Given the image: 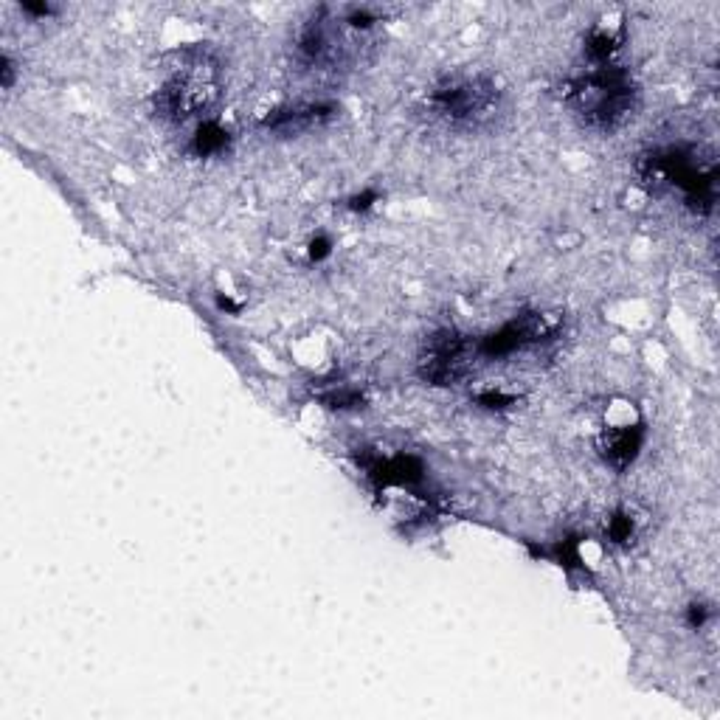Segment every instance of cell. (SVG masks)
Here are the masks:
<instances>
[{
  "label": "cell",
  "mask_w": 720,
  "mask_h": 720,
  "mask_svg": "<svg viewBox=\"0 0 720 720\" xmlns=\"http://www.w3.org/2000/svg\"><path fill=\"white\" fill-rule=\"evenodd\" d=\"M220 65L206 48H192L155 93V113L169 124L206 121L220 102Z\"/></svg>",
  "instance_id": "7a4b0ae2"
},
{
  "label": "cell",
  "mask_w": 720,
  "mask_h": 720,
  "mask_svg": "<svg viewBox=\"0 0 720 720\" xmlns=\"http://www.w3.org/2000/svg\"><path fill=\"white\" fill-rule=\"evenodd\" d=\"M324 403L330 405V408H363V394L360 391H330L327 397H324Z\"/></svg>",
  "instance_id": "4fadbf2b"
},
{
  "label": "cell",
  "mask_w": 720,
  "mask_h": 720,
  "mask_svg": "<svg viewBox=\"0 0 720 720\" xmlns=\"http://www.w3.org/2000/svg\"><path fill=\"white\" fill-rule=\"evenodd\" d=\"M625 43V29H591V34L585 37V57L594 62V65H611L614 54Z\"/></svg>",
  "instance_id": "30bf717a"
},
{
  "label": "cell",
  "mask_w": 720,
  "mask_h": 720,
  "mask_svg": "<svg viewBox=\"0 0 720 720\" xmlns=\"http://www.w3.org/2000/svg\"><path fill=\"white\" fill-rule=\"evenodd\" d=\"M330 254H332V240L330 237H324V234H318V237L310 240V245H307L310 262H324V259H330Z\"/></svg>",
  "instance_id": "5bb4252c"
},
{
  "label": "cell",
  "mask_w": 720,
  "mask_h": 720,
  "mask_svg": "<svg viewBox=\"0 0 720 720\" xmlns=\"http://www.w3.org/2000/svg\"><path fill=\"white\" fill-rule=\"evenodd\" d=\"M476 405L481 408H487V411H504V408H512V405H518V397H512V394H504V391H481L476 394Z\"/></svg>",
  "instance_id": "7c38bea8"
},
{
  "label": "cell",
  "mask_w": 720,
  "mask_h": 720,
  "mask_svg": "<svg viewBox=\"0 0 720 720\" xmlns=\"http://www.w3.org/2000/svg\"><path fill=\"white\" fill-rule=\"evenodd\" d=\"M546 338V324L540 315H515L504 327L484 335L476 344V355L487 360L510 358L526 346L540 344Z\"/></svg>",
  "instance_id": "8992f818"
},
{
  "label": "cell",
  "mask_w": 720,
  "mask_h": 720,
  "mask_svg": "<svg viewBox=\"0 0 720 720\" xmlns=\"http://www.w3.org/2000/svg\"><path fill=\"white\" fill-rule=\"evenodd\" d=\"M425 110L448 130H476L501 110V88L484 74L445 76L428 90Z\"/></svg>",
  "instance_id": "277c9868"
},
{
  "label": "cell",
  "mask_w": 720,
  "mask_h": 720,
  "mask_svg": "<svg viewBox=\"0 0 720 720\" xmlns=\"http://www.w3.org/2000/svg\"><path fill=\"white\" fill-rule=\"evenodd\" d=\"M709 616H712L709 605H704V602H692L690 608H687V625H690L692 630H701L706 622H709Z\"/></svg>",
  "instance_id": "9a60e30c"
},
{
  "label": "cell",
  "mask_w": 720,
  "mask_h": 720,
  "mask_svg": "<svg viewBox=\"0 0 720 720\" xmlns=\"http://www.w3.org/2000/svg\"><path fill=\"white\" fill-rule=\"evenodd\" d=\"M377 200H380V192H375V189H366V192H360V195L352 197L346 209H349V211H358V214H363V211L375 209Z\"/></svg>",
  "instance_id": "2e32d148"
},
{
  "label": "cell",
  "mask_w": 720,
  "mask_h": 720,
  "mask_svg": "<svg viewBox=\"0 0 720 720\" xmlns=\"http://www.w3.org/2000/svg\"><path fill=\"white\" fill-rule=\"evenodd\" d=\"M569 105L588 130L611 135L639 110V88L625 68L597 65L569 88Z\"/></svg>",
  "instance_id": "6da1fadb"
},
{
  "label": "cell",
  "mask_w": 720,
  "mask_h": 720,
  "mask_svg": "<svg viewBox=\"0 0 720 720\" xmlns=\"http://www.w3.org/2000/svg\"><path fill=\"white\" fill-rule=\"evenodd\" d=\"M0 85H3V90H9L15 85V65H12L9 54L0 57Z\"/></svg>",
  "instance_id": "e0dca14e"
},
{
  "label": "cell",
  "mask_w": 720,
  "mask_h": 720,
  "mask_svg": "<svg viewBox=\"0 0 720 720\" xmlns=\"http://www.w3.org/2000/svg\"><path fill=\"white\" fill-rule=\"evenodd\" d=\"M467 341L453 330H442L428 338L417 372L431 386H456L467 375Z\"/></svg>",
  "instance_id": "5b68a950"
},
{
  "label": "cell",
  "mask_w": 720,
  "mask_h": 720,
  "mask_svg": "<svg viewBox=\"0 0 720 720\" xmlns=\"http://www.w3.org/2000/svg\"><path fill=\"white\" fill-rule=\"evenodd\" d=\"M645 442V425L636 422V425H616V428H605L600 434V448L602 459L616 470H625L633 465V459L639 456Z\"/></svg>",
  "instance_id": "ba28073f"
},
{
  "label": "cell",
  "mask_w": 720,
  "mask_h": 720,
  "mask_svg": "<svg viewBox=\"0 0 720 720\" xmlns=\"http://www.w3.org/2000/svg\"><path fill=\"white\" fill-rule=\"evenodd\" d=\"M20 9L26 12V15L31 17H48V15H54L57 9L51 6V3H20Z\"/></svg>",
  "instance_id": "ac0fdd59"
},
{
  "label": "cell",
  "mask_w": 720,
  "mask_h": 720,
  "mask_svg": "<svg viewBox=\"0 0 720 720\" xmlns=\"http://www.w3.org/2000/svg\"><path fill=\"white\" fill-rule=\"evenodd\" d=\"M715 178V158L701 147H667L647 155L642 164V180L650 189L678 192L698 214L715 206Z\"/></svg>",
  "instance_id": "3957f363"
},
{
  "label": "cell",
  "mask_w": 720,
  "mask_h": 720,
  "mask_svg": "<svg viewBox=\"0 0 720 720\" xmlns=\"http://www.w3.org/2000/svg\"><path fill=\"white\" fill-rule=\"evenodd\" d=\"M189 155L192 158H220L225 152L231 150V133L228 127H223L217 119L200 121L195 127V133L189 138Z\"/></svg>",
  "instance_id": "9c48e42d"
},
{
  "label": "cell",
  "mask_w": 720,
  "mask_h": 720,
  "mask_svg": "<svg viewBox=\"0 0 720 720\" xmlns=\"http://www.w3.org/2000/svg\"><path fill=\"white\" fill-rule=\"evenodd\" d=\"M335 116H338V105L332 102H293V105L270 110L262 119V127L279 135H301L330 124Z\"/></svg>",
  "instance_id": "52a82bcc"
},
{
  "label": "cell",
  "mask_w": 720,
  "mask_h": 720,
  "mask_svg": "<svg viewBox=\"0 0 720 720\" xmlns=\"http://www.w3.org/2000/svg\"><path fill=\"white\" fill-rule=\"evenodd\" d=\"M633 532H636V521L628 512H616L614 518L608 521V538L614 540V543H630Z\"/></svg>",
  "instance_id": "8fae6325"
}]
</instances>
